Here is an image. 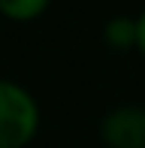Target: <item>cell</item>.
Here are the masks:
<instances>
[{
    "label": "cell",
    "instance_id": "cell-5",
    "mask_svg": "<svg viewBox=\"0 0 145 148\" xmlns=\"http://www.w3.org/2000/svg\"><path fill=\"white\" fill-rule=\"evenodd\" d=\"M136 49L145 55V9L136 15Z\"/></svg>",
    "mask_w": 145,
    "mask_h": 148
},
{
    "label": "cell",
    "instance_id": "cell-1",
    "mask_svg": "<svg viewBox=\"0 0 145 148\" xmlns=\"http://www.w3.org/2000/svg\"><path fill=\"white\" fill-rule=\"evenodd\" d=\"M39 130V103L24 85L0 79V148H24Z\"/></svg>",
    "mask_w": 145,
    "mask_h": 148
},
{
    "label": "cell",
    "instance_id": "cell-4",
    "mask_svg": "<svg viewBox=\"0 0 145 148\" xmlns=\"http://www.w3.org/2000/svg\"><path fill=\"white\" fill-rule=\"evenodd\" d=\"M51 0H0V12L15 21H30L49 9Z\"/></svg>",
    "mask_w": 145,
    "mask_h": 148
},
{
    "label": "cell",
    "instance_id": "cell-3",
    "mask_svg": "<svg viewBox=\"0 0 145 148\" xmlns=\"http://www.w3.org/2000/svg\"><path fill=\"white\" fill-rule=\"evenodd\" d=\"M103 39L112 49H136V18L133 15H112L103 27Z\"/></svg>",
    "mask_w": 145,
    "mask_h": 148
},
{
    "label": "cell",
    "instance_id": "cell-2",
    "mask_svg": "<svg viewBox=\"0 0 145 148\" xmlns=\"http://www.w3.org/2000/svg\"><path fill=\"white\" fill-rule=\"evenodd\" d=\"M100 136L109 148H145V106L121 103L100 121Z\"/></svg>",
    "mask_w": 145,
    "mask_h": 148
}]
</instances>
